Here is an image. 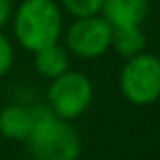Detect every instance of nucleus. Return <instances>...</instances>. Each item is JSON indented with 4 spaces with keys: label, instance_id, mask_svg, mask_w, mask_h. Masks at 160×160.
Here are the masks:
<instances>
[{
    "label": "nucleus",
    "instance_id": "2",
    "mask_svg": "<svg viewBox=\"0 0 160 160\" xmlns=\"http://www.w3.org/2000/svg\"><path fill=\"white\" fill-rule=\"evenodd\" d=\"M16 41L27 51L59 43L63 31L61 8L55 0H22L12 14Z\"/></svg>",
    "mask_w": 160,
    "mask_h": 160
},
{
    "label": "nucleus",
    "instance_id": "11",
    "mask_svg": "<svg viewBox=\"0 0 160 160\" xmlns=\"http://www.w3.org/2000/svg\"><path fill=\"white\" fill-rule=\"evenodd\" d=\"M12 61H14L12 45H10V41L2 35V31H0V77H4V75L10 71Z\"/></svg>",
    "mask_w": 160,
    "mask_h": 160
},
{
    "label": "nucleus",
    "instance_id": "12",
    "mask_svg": "<svg viewBox=\"0 0 160 160\" xmlns=\"http://www.w3.org/2000/svg\"><path fill=\"white\" fill-rule=\"evenodd\" d=\"M12 18V2L10 0H0V31L6 27L8 20Z\"/></svg>",
    "mask_w": 160,
    "mask_h": 160
},
{
    "label": "nucleus",
    "instance_id": "5",
    "mask_svg": "<svg viewBox=\"0 0 160 160\" xmlns=\"http://www.w3.org/2000/svg\"><path fill=\"white\" fill-rule=\"evenodd\" d=\"M112 45V27L102 14L75 18L65 35V49L75 57L95 59L102 57Z\"/></svg>",
    "mask_w": 160,
    "mask_h": 160
},
{
    "label": "nucleus",
    "instance_id": "9",
    "mask_svg": "<svg viewBox=\"0 0 160 160\" xmlns=\"http://www.w3.org/2000/svg\"><path fill=\"white\" fill-rule=\"evenodd\" d=\"M109 47L124 59H132L136 55L144 53L146 35L142 31V24H136V27H113Z\"/></svg>",
    "mask_w": 160,
    "mask_h": 160
},
{
    "label": "nucleus",
    "instance_id": "6",
    "mask_svg": "<svg viewBox=\"0 0 160 160\" xmlns=\"http://www.w3.org/2000/svg\"><path fill=\"white\" fill-rule=\"evenodd\" d=\"M99 14L109 27H136L148 14V0H103Z\"/></svg>",
    "mask_w": 160,
    "mask_h": 160
},
{
    "label": "nucleus",
    "instance_id": "3",
    "mask_svg": "<svg viewBox=\"0 0 160 160\" xmlns=\"http://www.w3.org/2000/svg\"><path fill=\"white\" fill-rule=\"evenodd\" d=\"M47 106L61 120H77L87 112L93 102V83L81 71H65L51 79L47 93Z\"/></svg>",
    "mask_w": 160,
    "mask_h": 160
},
{
    "label": "nucleus",
    "instance_id": "4",
    "mask_svg": "<svg viewBox=\"0 0 160 160\" xmlns=\"http://www.w3.org/2000/svg\"><path fill=\"white\" fill-rule=\"evenodd\" d=\"M120 91L134 106H150L160 99V57L140 53L128 59L120 73Z\"/></svg>",
    "mask_w": 160,
    "mask_h": 160
},
{
    "label": "nucleus",
    "instance_id": "8",
    "mask_svg": "<svg viewBox=\"0 0 160 160\" xmlns=\"http://www.w3.org/2000/svg\"><path fill=\"white\" fill-rule=\"evenodd\" d=\"M35 67L43 77L55 79L69 71V51L63 45L53 43L35 51Z\"/></svg>",
    "mask_w": 160,
    "mask_h": 160
},
{
    "label": "nucleus",
    "instance_id": "7",
    "mask_svg": "<svg viewBox=\"0 0 160 160\" xmlns=\"http://www.w3.org/2000/svg\"><path fill=\"white\" fill-rule=\"evenodd\" d=\"M32 130L31 108L27 106H6L0 112V134L8 140L27 142Z\"/></svg>",
    "mask_w": 160,
    "mask_h": 160
},
{
    "label": "nucleus",
    "instance_id": "1",
    "mask_svg": "<svg viewBox=\"0 0 160 160\" xmlns=\"http://www.w3.org/2000/svg\"><path fill=\"white\" fill-rule=\"evenodd\" d=\"M32 130L28 146L37 160H77L81 156V138L67 120H61L45 103L31 106Z\"/></svg>",
    "mask_w": 160,
    "mask_h": 160
},
{
    "label": "nucleus",
    "instance_id": "10",
    "mask_svg": "<svg viewBox=\"0 0 160 160\" xmlns=\"http://www.w3.org/2000/svg\"><path fill=\"white\" fill-rule=\"evenodd\" d=\"M103 0H61L63 8L75 18H85V16H95L102 10Z\"/></svg>",
    "mask_w": 160,
    "mask_h": 160
}]
</instances>
